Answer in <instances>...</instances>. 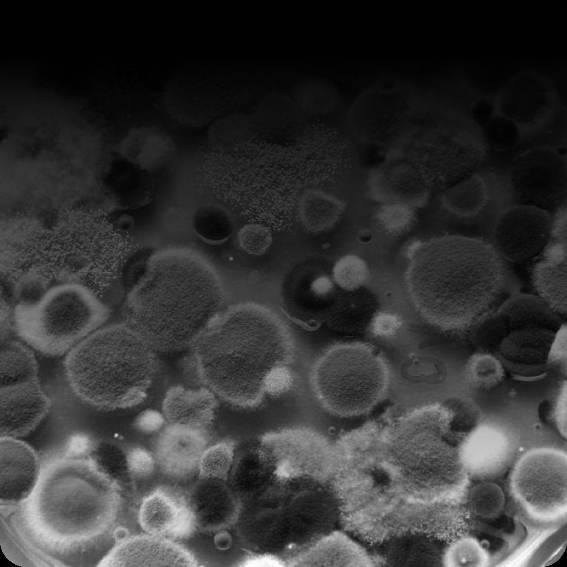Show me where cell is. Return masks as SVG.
<instances>
[{"mask_svg": "<svg viewBox=\"0 0 567 567\" xmlns=\"http://www.w3.org/2000/svg\"><path fill=\"white\" fill-rule=\"evenodd\" d=\"M206 443L205 429L169 424L158 438L156 458L167 474L186 477L198 467Z\"/></svg>", "mask_w": 567, "mask_h": 567, "instance_id": "d6986e66", "label": "cell"}, {"mask_svg": "<svg viewBox=\"0 0 567 567\" xmlns=\"http://www.w3.org/2000/svg\"><path fill=\"white\" fill-rule=\"evenodd\" d=\"M50 407L51 400L39 379L1 387V437L27 436L46 416Z\"/></svg>", "mask_w": 567, "mask_h": 567, "instance_id": "5bb4252c", "label": "cell"}, {"mask_svg": "<svg viewBox=\"0 0 567 567\" xmlns=\"http://www.w3.org/2000/svg\"><path fill=\"white\" fill-rule=\"evenodd\" d=\"M194 344L203 382L225 401L243 408L262 402L268 378L288 367L295 354L294 340L284 321L254 304L221 313Z\"/></svg>", "mask_w": 567, "mask_h": 567, "instance_id": "277c9868", "label": "cell"}, {"mask_svg": "<svg viewBox=\"0 0 567 567\" xmlns=\"http://www.w3.org/2000/svg\"><path fill=\"white\" fill-rule=\"evenodd\" d=\"M194 557L169 539L137 535L115 545L99 566H196Z\"/></svg>", "mask_w": 567, "mask_h": 567, "instance_id": "9a60e30c", "label": "cell"}, {"mask_svg": "<svg viewBox=\"0 0 567 567\" xmlns=\"http://www.w3.org/2000/svg\"><path fill=\"white\" fill-rule=\"evenodd\" d=\"M380 216L384 226L393 232H402L410 228L416 219L413 210L403 205L384 207Z\"/></svg>", "mask_w": 567, "mask_h": 567, "instance_id": "1f68e13d", "label": "cell"}, {"mask_svg": "<svg viewBox=\"0 0 567 567\" xmlns=\"http://www.w3.org/2000/svg\"><path fill=\"white\" fill-rule=\"evenodd\" d=\"M223 292L200 263H150L129 290L123 322L154 350L194 344L221 313Z\"/></svg>", "mask_w": 567, "mask_h": 567, "instance_id": "5b68a950", "label": "cell"}, {"mask_svg": "<svg viewBox=\"0 0 567 567\" xmlns=\"http://www.w3.org/2000/svg\"><path fill=\"white\" fill-rule=\"evenodd\" d=\"M125 463L130 474L138 477H145L153 472L155 460L146 449L137 447L127 452Z\"/></svg>", "mask_w": 567, "mask_h": 567, "instance_id": "d6a6232c", "label": "cell"}, {"mask_svg": "<svg viewBox=\"0 0 567 567\" xmlns=\"http://www.w3.org/2000/svg\"><path fill=\"white\" fill-rule=\"evenodd\" d=\"M154 351L126 323L111 324L67 353L65 375L75 396L92 407H131L144 400L155 378Z\"/></svg>", "mask_w": 567, "mask_h": 567, "instance_id": "8992f818", "label": "cell"}, {"mask_svg": "<svg viewBox=\"0 0 567 567\" xmlns=\"http://www.w3.org/2000/svg\"><path fill=\"white\" fill-rule=\"evenodd\" d=\"M492 113V106L485 100L477 102L472 109V117L477 122L483 125L491 118Z\"/></svg>", "mask_w": 567, "mask_h": 567, "instance_id": "8d00e7d4", "label": "cell"}, {"mask_svg": "<svg viewBox=\"0 0 567 567\" xmlns=\"http://www.w3.org/2000/svg\"><path fill=\"white\" fill-rule=\"evenodd\" d=\"M165 416L158 411L147 409L142 411L134 420V427L144 433H154L161 429Z\"/></svg>", "mask_w": 567, "mask_h": 567, "instance_id": "e575fe53", "label": "cell"}, {"mask_svg": "<svg viewBox=\"0 0 567 567\" xmlns=\"http://www.w3.org/2000/svg\"><path fill=\"white\" fill-rule=\"evenodd\" d=\"M94 450V443L91 437L83 433L73 434L67 439L64 445V456L67 458H82L89 456Z\"/></svg>", "mask_w": 567, "mask_h": 567, "instance_id": "836d02e7", "label": "cell"}, {"mask_svg": "<svg viewBox=\"0 0 567 567\" xmlns=\"http://www.w3.org/2000/svg\"><path fill=\"white\" fill-rule=\"evenodd\" d=\"M517 499L532 516L556 519L566 511V457L541 449L527 454L514 471Z\"/></svg>", "mask_w": 567, "mask_h": 567, "instance_id": "30bf717a", "label": "cell"}, {"mask_svg": "<svg viewBox=\"0 0 567 567\" xmlns=\"http://www.w3.org/2000/svg\"><path fill=\"white\" fill-rule=\"evenodd\" d=\"M454 415L434 404L407 413L391 425L372 422L357 435L353 456L357 483L380 512L398 516L423 509L442 489L456 483L458 461L445 437Z\"/></svg>", "mask_w": 567, "mask_h": 567, "instance_id": "6da1fadb", "label": "cell"}, {"mask_svg": "<svg viewBox=\"0 0 567 567\" xmlns=\"http://www.w3.org/2000/svg\"><path fill=\"white\" fill-rule=\"evenodd\" d=\"M109 308L86 286H55L37 299L19 302L12 326L30 347L50 356L68 353L109 317Z\"/></svg>", "mask_w": 567, "mask_h": 567, "instance_id": "ba28073f", "label": "cell"}, {"mask_svg": "<svg viewBox=\"0 0 567 567\" xmlns=\"http://www.w3.org/2000/svg\"><path fill=\"white\" fill-rule=\"evenodd\" d=\"M138 522L149 535L167 539L187 538L197 527L188 502L178 492L162 487L143 499Z\"/></svg>", "mask_w": 567, "mask_h": 567, "instance_id": "2e32d148", "label": "cell"}, {"mask_svg": "<svg viewBox=\"0 0 567 567\" xmlns=\"http://www.w3.org/2000/svg\"><path fill=\"white\" fill-rule=\"evenodd\" d=\"M483 136L486 145L500 151L514 149L522 139L520 128L503 115L490 118L483 125Z\"/></svg>", "mask_w": 567, "mask_h": 567, "instance_id": "83f0119b", "label": "cell"}, {"mask_svg": "<svg viewBox=\"0 0 567 567\" xmlns=\"http://www.w3.org/2000/svg\"><path fill=\"white\" fill-rule=\"evenodd\" d=\"M209 480L194 490L188 503L197 526L207 530L221 528L234 521L237 503L226 487Z\"/></svg>", "mask_w": 567, "mask_h": 567, "instance_id": "603a6c76", "label": "cell"}, {"mask_svg": "<svg viewBox=\"0 0 567 567\" xmlns=\"http://www.w3.org/2000/svg\"><path fill=\"white\" fill-rule=\"evenodd\" d=\"M541 257L531 268L538 293L553 308L566 311V235L551 233Z\"/></svg>", "mask_w": 567, "mask_h": 567, "instance_id": "ffe728a7", "label": "cell"}, {"mask_svg": "<svg viewBox=\"0 0 567 567\" xmlns=\"http://www.w3.org/2000/svg\"><path fill=\"white\" fill-rule=\"evenodd\" d=\"M244 565L249 566H275L281 565V562L272 556H259L248 559Z\"/></svg>", "mask_w": 567, "mask_h": 567, "instance_id": "74e56055", "label": "cell"}, {"mask_svg": "<svg viewBox=\"0 0 567 567\" xmlns=\"http://www.w3.org/2000/svg\"><path fill=\"white\" fill-rule=\"evenodd\" d=\"M553 95L542 80L533 75H521L504 89L500 99L501 114L516 123L521 131L552 127L557 121L555 116L558 115Z\"/></svg>", "mask_w": 567, "mask_h": 567, "instance_id": "4fadbf2b", "label": "cell"}, {"mask_svg": "<svg viewBox=\"0 0 567 567\" xmlns=\"http://www.w3.org/2000/svg\"><path fill=\"white\" fill-rule=\"evenodd\" d=\"M369 554L355 541L338 531H331L292 557L297 566H371Z\"/></svg>", "mask_w": 567, "mask_h": 567, "instance_id": "44dd1931", "label": "cell"}, {"mask_svg": "<svg viewBox=\"0 0 567 567\" xmlns=\"http://www.w3.org/2000/svg\"><path fill=\"white\" fill-rule=\"evenodd\" d=\"M287 368L279 369L270 375L266 384V393L277 395L288 387L290 382V375Z\"/></svg>", "mask_w": 567, "mask_h": 567, "instance_id": "d590c367", "label": "cell"}, {"mask_svg": "<svg viewBox=\"0 0 567 567\" xmlns=\"http://www.w3.org/2000/svg\"><path fill=\"white\" fill-rule=\"evenodd\" d=\"M276 68L261 62L189 63L176 68L158 93L177 127L193 131L248 111L271 91Z\"/></svg>", "mask_w": 567, "mask_h": 567, "instance_id": "52a82bcc", "label": "cell"}, {"mask_svg": "<svg viewBox=\"0 0 567 567\" xmlns=\"http://www.w3.org/2000/svg\"><path fill=\"white\" fill-rule=\"evenodd\" d=\"M234 450V444L229 440L205 449L198 467L201 478L225 480L232 465Z\"/></svg>", "mask_w": 567, "mask_h": 567, "instance_id": "4316f807", "label": "cell"}, {"mask_svg": "<svg viewBox=\"0 0 567 567\" xmlns=\"http://www.w3.org/2000/svg\"><path fill=\"white\" fill-rule=\"evenodd\" d=\"M240 247L248 254L260 256L264 254L272 243L270 230L259 224L243 226L238 233Z\"/></svg>", "mask_w": 567, "mask_h": 567, "instance_id": "4dcf8cb0", "label": "cell"}, {"mask_svg": "<svg viewBox=\"0 0 567 567\" xmlns=\"http://www.w3.org/2000/svg\"><path fill=\"white\" fill-rule=\"evenodd\" d=\"M216 407L214 393L210 389L175 386L167 391L162 411L169 424L205 429L212 424Z\"/></svg>", "mask_w": 567, "mask_h": 567, "instance_id": "7402d4cb", "label": "cell"}, {"mask_svg": "<svg viewBox=\"0 0 567 567\" xmlns=\"http://www.w3.org/2000/svg\"><path fill=\"white\" fill-rule=\"evenodd\" d=\"M405 283L420 316L447 331L480 324L508 297L514 278L508 262L482 237L445 234L414 242Z\"/></svg>", "mask_w": 567, "mask_h": 567, "instance_id": "7a4b0ae2", "label": "cell"}, {"mask_svg": "<svg viewBox=\"0 0 567 567\" xmlns=\"http://www.w3.org/2000/svg\"><path fill=\"white\" fill-rule=\"evenodd\" d=\"M510 187L517 204L555 212L566 200V157L539 146L516 156L510 170Z\"/></svg>", "mask_w": 567, "mask_h": 567, "instance_id": "8fae6325", "label": "cell"}, {"mask_svg": "<svg viewBox=\"0 0 567 567\" xmlns=\"http://www.w3.org/2000/svg\"><path fill=\"white\" fill-rule=\"evenodd\" d=\"M0 443L1 503L22 502L34 490L41 474L38 455L17 438L1 437Z\"/></svg>", "mask_w": 567, "mask_h": 567, "instance_id": "e0dca14e", "label": "cell"}, {"mask_svg": "<svg viewBox=\"0 0 567 567\" xmlns=\"http://www.w3.org/2000/svg\"><path fill=\"white\" fill-rule=\"evenodd\" d=\"M552 227L550 212L517 203L496 218L491 243L507 262L523 263L542 252L550 241Z\"/></svg>", "mask_w": 567, "mask_h": 567, "instance_id": "7c38bea8", "label": "cell"}, {"mask_svg": "<svg viewBox=\"0 0 567 567\" xmlns=\"http://www.w3.org/2000/svg\"><path fill=\"white\" fill-rule=\"evenodd\" d=\"M247 112L230 115L212 124L208 127L209 140L220 142L254 138Z\"/></svg>", "mask_w": 567, "mask_h": 567, "instance_id": "f1b7e54d", "label": "cell"}, {"mask_svg": "<svg viewBox=\"0 0 567 567\" xmlns=\"http://www.w3.org/2000/svg\"><path fill=\"white\" fill-rule=\"evenodd\" d=\"M24 528L41 551L59 560H86L112 542L122 510L118 482L90 456L53 461L21 502Z\"/></svg>", "mask_w": 567, "mask_h": 567, "instance_id": "3957f363", "label": "cell"}, {"mask_svg": "<svg viewBox=\"0 0 567 567\" xmlns=\"http://www.w3.org/2000/svg\"><path fill=\"white\" fill-rule=\"evenodd\" d=\"M491 182L488 176L477 171L440 192V216L461 224H472L481 220L494 201Z\"/></svg>", "mask_w": 567, "mask_h": 567, "instance_id": "ac0fdd59", "label": "cell"}, {"mask_svg": "<svg viewBox=\"0 0 567 567\" xmlns=\"http://www.w3.org/2000/svg\"><path fill=\"white\" fill-rule=\"evenodd\" d=\"M298 112L292 100L272 89L247 113L254 138H259L299 127Z\"/></svg>", "mask_w": 567, "mask_h": 567, "instance_id": "cb8c5ba5", "label": "cell"}, {"mask_svg": "<svg viewBox=\"0 0 567 567\" xmlns=\"http://www.w3.org/2000/svg\"><path fill=\"white\" fill-rule=\"evenodd\" d=\"M193 224L196 234L210 243L225 241L232 232L229 216L225 211L216 206L200 207L194 214Z\"/></svg>", "mask_w": 567, "mask_h": 567, "instance_id": "484cf974", "label": "cell"}, {"mask_svg": "<svg viewBox=\"0 0 567 567\" xmlns=\"http://www.w3.org/2000/svg\"><path fill=\"white\" fill-rule=\"evenodd\" d=\"M39 379L33 352L22 342L3 340L1 346V387Z\"/></svg>", "mask_w": 567, "mask_h": 567, "instance_id": "d4e9b609", "label": "cell"}, {"mask_svg": "<svg viewBox=\"0 0 567 567\" xmlns=\"http://www.w3.org/2000/svg\"><path fill=\"white\" fill-rule=\"evenodd\" d=\"M390 382L388 364L373 346L346 342L328 348L310 373L313 391L322 406L340 417L363 415L386 396Z\"/></svg>", "mask_w": 567, "mask_h": 567, "instance_id": "9c48e42d", "label": "cell"}, {"mask_svg": "<svg viewBox=\"0 0 567 567\" xmlns=\"http://www.w3.org/2000/svg\"><path fill=\"white\" fill-rule=\"evenodd\" d=\"M368 275L366 263L353 254L342 257L333 268L335 280L346 288L352 289L362 285L367 279Z\"/></svg>", "mask_w": 567, "mask_h": 567, "instance_id": "f546056e", "label": "cell"}]
</instances>
